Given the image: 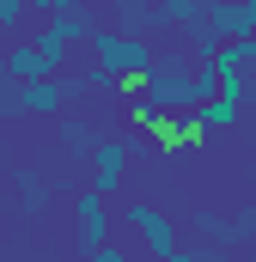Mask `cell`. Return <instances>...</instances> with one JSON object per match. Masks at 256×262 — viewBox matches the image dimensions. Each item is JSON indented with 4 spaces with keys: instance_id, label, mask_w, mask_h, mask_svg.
<instances>
[{
    "instance_id": "7",
    "label": "cell",
    "mask_w": 256,
    "mask_h": 262,
    "mask_svg": "<svg viewBox=\"0 0 256 262\" xmlns=\"http://www.w3.org/2000/svg\"><path fill=\"white\" fill-rule=\"evenodd\" d=\"M110 232H116L110 201L92 195V189H79V238H86V250H104V244H110Z\"/></svg>"
},
{
    "instance_id": "17",
    "label": "cell",
    "mask_w": 256,
    "mask_h": 262,
    "mask_svg": "<svg viewBox=\"0 0 256 262\" xmlns=\"http://www.w3.org/2000/svg\"><path fill=\"white\" fill-rule=\"evenodd\" d=\"M86 262H140V256H134V250H116V244H104V250H92Z\"/></svg>"
},
{
    "instance_id": "9",
    "label": "cell",
    "mask_w": 256,
    "mask_h": 262,
    "mask_svg": "<svg viewBox=\"0 0 256 262\" xmlns=\"http://www.w3.org/2000/svg\"><path fill=\"white\" fill-rule=\"evenodd\" d=\"M55 134H61V146H67V159L73 165H92V152H98V122H86V116H61L55 122Z\"/></svg>"
},
{
    "instance_id": "1",
    "label": "cell",
    "mask_w": 256,
    "mask_h": 262,
    "mask_svg": "<svg viewBox=\"0 0 256 262\" xmlns=\"http://www.w3.org/2000/svg\"><path fill=\"white\" fill-rule=\"evenodd\" d=\"M189 55L183 49H159L153 67H146V79H140V104L159 116V110H183L189 116Z\"/></svg>"
},
{
    "instance_id": "15",
    "label": "cell",
    "mask_w": 256,
    "mask_h": 262,
    "mask_svg": "<svg viewBox=\"0 0 256 262\" xmlns=\"http://www.w3.org/2000/svg\"><path fill=\"white\" fill-rule=\"evenodd\" d=\"M165 262H232V250H214V244H177Z\"/></svg>"
},
{
    "instance_id": "3",
    "label": "cell",
    "mask_w": 256,
    "mask_h": 262,
    "mask_svg": "<svg viewBox=\"0 0 256 262\" xmlns=\"http://www.w3.org/2000/svg\"><path fill=\"white\" fill-rule=\"evenodd\" d=\"M122 226L140 238V250H146V256H159V262L177 250V220H171L159 201H128V207H122Z\"/></svg>"
},
{
    "instance_id": "12",
    "label": "cell",
    "mask_w": 256,
    "mask_h": 262,
    "mask_svg": "<svg viewBox=\"0 0 256 262\" xmlns=\"http://www.w3.org/2000/svg\"><path fill=\"white\" fill-rule=\"evenodd\" d=\"M238 116H244V110H238L232 98H207V104L195 110V128H201V134H207V128H232Z\"/></svg>"
},
{
    "instance_id": "18",
    "label": "cell",
    "mask_w": 256,
    "mask_h": 262,
    "mask_svg": "<svg viewBox=\"0 0 256 262\" xmlns=\"http://www.w3.org/2000/svg\"><path fill=\"white\" fill-rule=\"evenodd\" d=\"M244 104H256V73H244Z\"/></svg>"
},
{
    "instance_id": "8",
    "label": "cell",
    "mask_w": 256,
    "mask_h": 262,
    "mask_svg": "<svg viewBox=\"0 0 256 262\" xmlns=\"http://www.w3.org/2000/svg\"><path fill=\"white\" fill-rule=\"evenodd\" d=\"M110 31L153 43V31H165V25H159V6H146V0H116V6H110Z\"/></svg>"
},
{
    "instance_id": "11",
    "label": "cell",
    "mask_w": 256,
    "mask_h": 262,
    "mask_svg": "<svg viewBox=\"0 0 256 262\" xmlns=\"http://www.w3.org/2000/svg\"><path fill=\"white\" fill-rule=\"evenodd\" d=\"M201 12H207V0H159V25H171V31L201 25Z\"/></svg>"
},
{
    "instance_id": "2",
    "label": "cell",
    "mask_w": 256,
    "mask_h": 262,
    "mask_svg": "<svg viewBox=\"0 0 256 262\" xmlns=\"http://www.w3.org/2000/svg\"><path fill=\"white\" fill-rule=\"evenodd\" d=\"M86 49H92V67L110 73V79H146V67H153V55H159V43L122 37V31H110V25H98Z\"/></svg>"
},
{
    "instance_id": "13",
    "label": "cell",
    "mask_w": 256,
    "mask_h": 262,
    "mask_svg": "<svg viewBox=\"0 0 256 262\" xmlns=\"http://www.w3.org/2000/svg\"><path fill=\"white\" fill-rule=\"evenodd\" d=\"M189 226H195V238H207L214 250H232V226H226V220H220L214 207H201V213H195Z\"/></svg>"
},
{
    "instance_id": "14",
    "label": "cell",
    "mask_w": 256,
    "mask_h": 262,
    "mask_svg": "<svg viewBox=\"0 0 256 262\" xmlns=\"http://www.w3.org/2000/svg\"><path fill=\"white\" fill-rule=\"evenodd\" d=\"M159 128V146L165 152H177V146H189V140H201V128H195V116H177V122H153Z\"/></svg>"
},
{
    "instance_id": "5",
    "label": "cell",
    "mask_w": 256,
    "mask_h": 262,
    "mask_svg": "<svg viewBox=\"0 0 256 262\" xmlns=\"http://www.w3.org/2000/svg\"><path fill=\"white\" fill-rule=\"evenodd\" d=\"M12 104H18V116H49V122H61V116H67V79L12 85Z\"/></svg>"
},
{
    "instance_id": "4",
    "label": "cell",
    "mask_w": 256,
    "mask_h": 262,
    "mask_svg": "<svg viewBox=\"0 0 256 262\" xmlns=\"http://www.w3.org/2000/svg\"><path fill=\"white\" fill-rule=\"evenodd\" d=\"M134 152H140L134 140H110V134L98 140V152H92V195H104V201H110L116 189H122L128 159H134Z\"/></svg>"
},
{
    "instance_id": "6",
    "label": "cell",
    "mask_w": 256,
    "mask_h": 262,
    "mask_svg": "<svg viewBox=\"0 0 256 262\" xmlns=\"http://www.w3.org/2000/svg\"><path fill=\"white\" fill-rule=\"evenodd\" d=\"M201 25H207L220 43H244V37H256V0H232V6H226V0H214Z\"/></svg>"
},
{
    "instance_id": "20",
    "label": "cell",
    "mask_w": 256,
    "mask_h": 262,
    "mask_svg": "<svg viewBox=\"0 0 256 262\" xmlns=\"http://www.w3.org/2000/svg\"><path fill=\"white\" fill-rule=\"evenodd\" d=\"M0 262H12V256H0Z\"/></svg>"
},
{
    "instance_id": "10",
    "label": "cell",
    "mask_w": 256,
    "mask_h": 262,
    "mask_svg": "<svg viewBox=\"0 0 256 262\" xmlns=\"http://www.w3.org/2000/svg\"><path fill=\"white\" fill-rule=\"evenodd\" d=\"M12 189H18V213H25V220H37V213L49 207V177H43L37 165H18V171H12Z\"/></svg>"
},
{
    "instance_id": "16",
    "label": "cell",
    "mask_w": 256,
    "mask_h": 262,
    "mask_svg": "<svg viewBox=\"0 0 256 262\" xmlns=\"http://www.w3.org/2000/svg\"><path fill=\"white\" fill-rule=\"evenodd\" d=\"M25 12H31L25 0H0V31H18V25H25Z\"/></svg>"
},
{
    "instance_id": "19",
    "label": "cell",
    "mask_w": 256,
    "mask_h": 262,
    "mask_svg": "<svg viewBox=\"0 0 256 262\" xmlns=\"http://www.w3.org/2000/svg\"><path fill=\"white\" fill-rule=\"evenodd\" d=\"M250 220H256V207H250Z\"/></svg>"
}]
</instances>
